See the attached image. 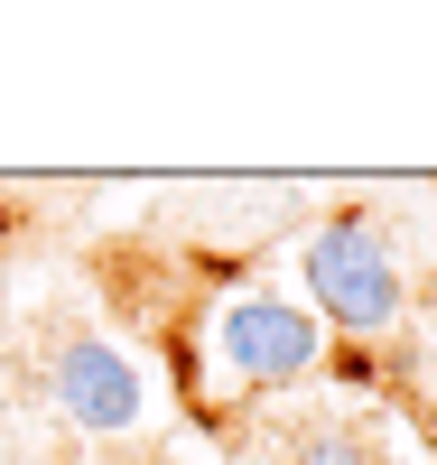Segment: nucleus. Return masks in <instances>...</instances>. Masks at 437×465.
<instances>
[{"mask_svg": "<svg viewBox=\"0 0 437 465\" xmlns=\"http://www.w3.org/2000/svg\"><path fill=\"white\" fill-rule=\"evenodd\" d=\"M298 280H307V317L326 335H401L410 317V270H401V242L391 223L363 214V205H335L326 223L298 242Z\"/></svg>", "mask_w": 437, "mask_h": 465, "instance_id": "nucleus-1", "label": "nucleus"}, {"mask_svg": "<svg viewBox=\"0 0 437 465\" xmlns=\"http://www.w3.org/2000/svg\"><path fill=\"white\" fill-rule=\"evenodd\" d=\"M205 363L233 391H298L326 363V326L307 317V298L289 289H233L205 326Z\"/></svg>", "mask_w": 437, "mask_h": 465, "instance_id": "nucleus-2", "label": "nucleus"}, {"mask_svg": "<svg viewBox=\"0 0 437 465\" xmlns=\"http://www.w3.org/2000/svg\"><path fill=\"white\" fill-rule=\"evenodd\" d=\"M47 401H56L65 429H84V438H131L149 419V381H140V363L112 335H65L47 354Z\"/></svg>", "mask_w": 437, "mask_h": 465, "instance_id": "nucleus-3", "label": "nucleus"}, {"mask_svg": "<svg viewBox=\"0 0 437 465\" xmlns=\"http://www.w3.org/2000/svg\"><path fill=\"white\" fill-rule=\"evenodd\" d=\"M289 465H382V447L363 429H344V419H316V429H298Z\"/></svg>", "mask_w": 437, "mask_h": 465, "instance_id": "nucleus-4", "label": "nucleus"}, {"mask_svg": "<svg viewBox=\"0 0 437 465\" xmlns=\"http://www.w3.org/2000/svg\"><path fill=\"white\" fill-rule=\"evenodd\" d=\"M10 465H37V456H10Z\"/></svg>", "mask_w": 437, "mask_h": 465, "instance_id": "nucleus-5", "label": "nucleus"}]
</instances>
